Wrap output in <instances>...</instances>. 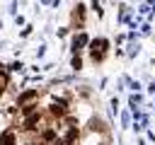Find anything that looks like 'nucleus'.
<instances>
[{
    "instance_id": "nucleus-1",
    "label": "nucleus",
    "mask_w": 155,
    "mask_h": 145,
    "mask_svg": "<svg viewBox=\"0 0 155 145\" xmlns=\"http://www.w3.org/2000/svg\"><path fill=\"white\" fill-rule=\"evenodd\" d=\"M104 48H107V41H104V39H99V41H92V44H90V56H92V60H94V63L104 58Z\"/></svg>"
},
{
    "instance_id": "nucleus-2",
    "label": "nucleus",
    "mask_w": 155,
    "mask_h": 145,
    "mask_svg": "<svg viewBox=\"0 0 155 145\" xmlns=\"http://www.w3.org/2000/svg\"><path fill=\"white\" fill-rule=\"evenodd\" d=\"M51 111H53V116H65L68 114V104L65 102H53V109Z\"/></svg>"
},
{
    "instance_id": "nucleus-3",
    "label": "nucleus",
    "mask_w": 155,
    "mask_h": 145,
    "mask_svg": "<svg viewBox=\"0 0 155 145\" xmlns=\"http://www.w3.org/2000/svg\"><path fill=\"white\" fill-rule=\"evenodd\" d=\"M15 143V130H5L0 135V145H12Z\"/></svg>"
}]
</instances>
